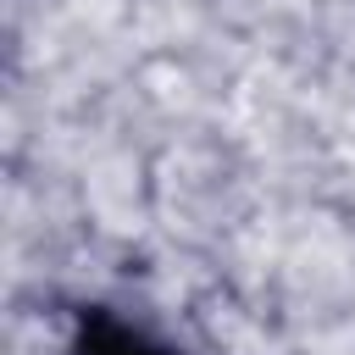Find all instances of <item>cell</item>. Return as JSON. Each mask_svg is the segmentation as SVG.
Returning <instances> with one entry per match:
<instances>
[{
  "instance_id": "1",
  "label": "cell",
  "mask_w": 355,
  "mask_h": 355,
  "mask_svg": "<svg viewBox=\"0 0 355 355\" xmlns=\"http://www.w3.org/2000/svg\"><path fill=\"white\" fill-rule=\"evenodd\" d=\"M67 355H178V349L161 344V338H150L144 327L122 322L116 311L89 305V311H78V322H72V344H67Z\"/></svg>"
}]
</instances>
